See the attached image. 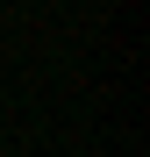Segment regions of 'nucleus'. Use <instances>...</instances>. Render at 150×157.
Instances as JSON below:
<instances>
[]
</instances>
